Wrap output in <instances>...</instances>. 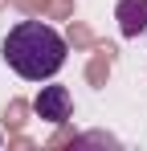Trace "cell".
I'll return each instance as SVG.
<instances>
[{
	"mask_svg": "<svg viewBox=\"0 0 147 151\" xmlns=\"http://www.w3.org/2000/svg\"><path fill=\"white\" fill-rule=\"evenodd\" d=\"M119 29L127 37H139L147 29V0H122L119 4Z\"/></svg>",
	"mask_w": 147,
	"mask_h": 151,
	"instance_id": "cell-3",
	"label": "cell"
},
{
	"mask_svg": "<svg viewBox=\"0 0 147 151\" xmlns=\"http://www.w3.org/2000/svg\"><path fill=\"white\" fill-rule=\"evenodd\" d=\"M0 53H4V61L12 65L17 78L45 82V78H53L66 65V53L70 49H66V37L53 25H45V21H21V25L8 29Z\"/></svg>",
	"mask_w": 147,
	"mask_h": 151,
	"instance_id": "cell-1",
	"label": "cell"
},
{
	"mask_svg": "<svg viewBox=\"0 0 147 151\" xmlns=\"http://www.w3.org/2000/svg\"><path fill=\"white\" fill-rule=\"evenodd\" d=\"M70 90L66 86H41V94H37V102H33V110L45 119V123H66L70 119Z\"/></svg>",
	"mask_w": 147,
	"mask_h": 151,
	"instance_id": "cell-2",
	"label": "cell"
}]
</instances>
